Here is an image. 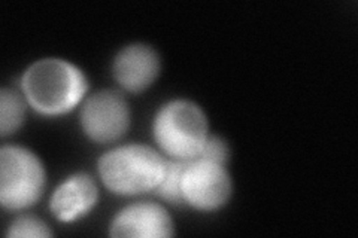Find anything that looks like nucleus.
Segmentation results:
<instances>
[{"label": "nucleus", "mask_w": 358, "mask_h": 238, "mask_svg": "<svg viewBox=\"0 0 358 238\" xmlns=\"http://www.w3.org/2000/svg\"><path fill=\"white\" fill-rule=\"evenodd\" d=\"M160 57L152 47L133 43L117 54L112 72L120 87L138 94L154 84L160 73Z\"/></svg>", "instance_id": "nucleus-8"}, {"label": "nucleus", "mask_w": 358, "mask_h": 238, "mask_svg": "<svg viewBox=\"0 0 358 238\" xmlns=\"http://www.w3.org/2000/svg\"><path fill=\"white\" fill-rule=\"evenodd\" d=\"M152 133L162 152L172 160L189 161L197 156L208 135V119L189 100H172L154 118Z\"/></svg>", "instance_id": "nucleus-3"}, {"label": "nucleus", "mask_w": 358, "mask_h": 238, "mask_svg": "<svg viewBox=\"0 0 358 238\" xmlns=\"http://www.w3.org/2000/svg\"><path fill=\"white\" fill-rule=\"evenodd\" d=\"M45 168L36 154L21 146L0 151V202L8 210L35 206L43 195Z\"/></svg>", "instance_id": "nucleus-4"}, {"label": "nucleus", "mask_w": 358, "mask_h": 238, "mask_svg": "<svg viewBox=\"0 0 358 238\" xmlns=\"http://www.w3.org/2000/svg\"><path fill=\"white\" fill-rule=\"evenodd\" d=\"M229 154H230V151H229L227 142L222 137H220V135L209 134L203 147H201L196 158H199V160H206V161L226 165L227 160H229Z\"/></svg>", "instance_id": "nucleus-13"}, {"label": "nucleus", "mask_w": 358, "mask_h": 238, "mask_svg": "<svg viewBox=\"0 0 358 238\" xmlns=\"http://www.w3.org/2000/svg\"><path fill=\"white\" fill-rule=\"evenodd\" d=\"M166 172V158L147 144H124L99 160V176L117 195H141L155 191Z\"/></svg>", "instance_id": "nucleus-2"}, {"label": "nucleus", "mask_w": 358, "mask_h": 238, "mask_svg": "<svg viewBox=\"0 0 358 238\" xmlns=\"http://www.w3.org/2000/svg\"><path fill=\"white\" fill-rule=\"evenodd\" d=\"M233 191L226 165L206 160H189L181 179L185 204L200 211H215L226 206Z\"/></svg>", "instance_id": "nucleus-5"}, {"label": "nucleus", "mask_w": 358, "mask_h": 238, "mask_svg": "<svg viewBox=\"0 0 358 238\" xmlns=\"http://www.w3.org/2000/svg\"><path fill=\"white\" fill-rule=\"evenodd\" d=\"M97 198L94 179L87 173H75L54 191L50 209L60 222H75L94 209Z\"/></svg>", "instance_id": "nucleus-9"}, {"label": "nucleus", "mask_w": 358, "mask_h": 238, "mask_svg": "<svg viewBox=\"0 0 358 238\" xmlns=\"http://www.w3.org/2000/svg\"><path fill=\"white\" fill-rule=\"evenodd\" d=\"M81 126L93 142L110 143L121 139L130 126L126 98L110 89L88 97L81 109Z\"/></svg>", "instance_id": "nucleus-6"}, {"label": "nucleus", "mask_w": 358, "mask_h": 238, "mask_svg": "<svg viewBox=\"0 0 358 238\" xmlns=\"http://www.w3.org/2000/svg\"><path fill=\"white\" fill-rule=\"evenodd\" d=\"M26 101L14 89L0 91V134L2 137L15 133L24 122Z\"/></svg>", "instance_id": "nucleus-10"}, {"label": "nucleus", "mask_w": 358, "mask_h": 238, "mask_svg": "<svg viewBox=\"0 0 358 238\" xmlns=\"http://www.w3.org/2000/svg\"><path fill=\"white\" fill-rule=\"evenodd\" d=\"M187 161L182 160H166V172L162 184L157 186L154 191L157 195L163 198L164 201H169L171 204H184L182 194H181V179L185 168Z\"/></svg>", "instance_id": "nucleus-11"}, {"label": "nucleus", "mask_w": 358, "mask_h": 238, "mask_svg": "<svg viewBox=\"0 0 358 238\" xmlns=\"http://www.w3.org/2000/svg\"><path fill=\"white\" fill-rule=\"evenodd\" d=\"M51 235L52 232L48 225L35 216H21L10 223L8 228V237L14 238H45Z\"/></svg>", "instance_id": "nucleus-12"}, {"label": "nucleus", "mask_w": 358, "mask_h": 238, "mask_svg": "<svg viewBox=\"0 0 358 238\" xmlns=\"http://www.w3.org/2000/svg\"><path fill=\"white\" fill-rule=\"evenodd\" d=\"M173 234L171 214L160 204L151 201L130 204L117 214L110 225L112 237L163 238Z\"/></svg>", "instance_id": "nucleus-7"}, {"label": "nucleus", "mask_w": 358, "mask_h": 238, "mask_svg": "<svg viewBox=\"0 0 358 238\" xmlns=\"http://www.w3.org/2000/svg\"><path fill=\"white\" fill-rule=\"evenodd\" d=\"M21 87L27 103L36 112L59 117L81 103L88 82L75 64L62 59H43L29 67Z\"/></svg>", "instance_id": "nucleus-1"}]
</instances>
